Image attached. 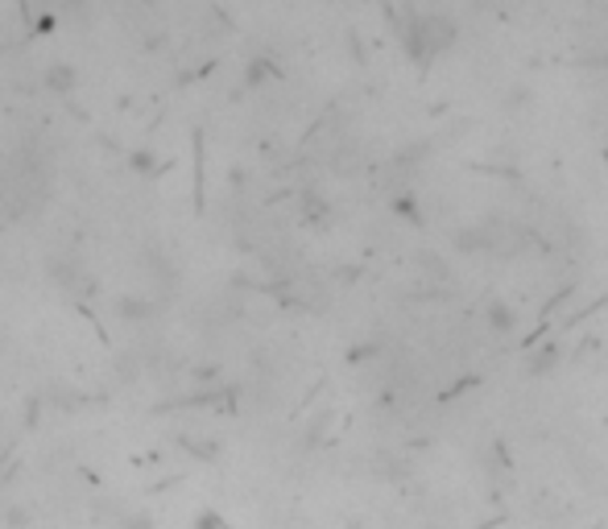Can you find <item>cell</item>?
<instances>
[{"mask_svg": "<svg viewBox=\"0 0 608 529\" xmlns=\"http://www.w3.org/2000/svg\"><path fill=\"white\" fill-rule=\"evenodd\" d=\"M555 369V348H542V352H534V364H530V372H551Z\"/></svg>", "mask_w": 608, "mask_h": 529, "instance_id": "cell-3", "label": "cell"}, {"mask_svg": "<svg viewBox=\"0 0 608 529\" xmlns=\"http://www.w3.org/2000/svg\"><path fill=\"white\" fill-rule=\"evenodd\" d=\"M455 42V21L443 18V13H406V25H402V46L410 54L414 63H435L439 54L448 50Z\"/></svg>", "mask_w": 608, "mask_h": 529, "instance_id": "cell-1", "label": "cell"}, {"mask_svg": "<svg viewBox=\"0 0 608 529\" xmlns=\"http://www.w3.org/2000/svg\"><path fill=\"white\" fill-rule=\"evenodd\" d=\"M484 318H488V327H493L497 336H514V331H518V311L505 306L502 299H493L488 306H484Z\"/></svg>", "mask_w": 608, "mask_h": 529, "instance_id": "cell-2", "label": "cell"}]
</instances>
